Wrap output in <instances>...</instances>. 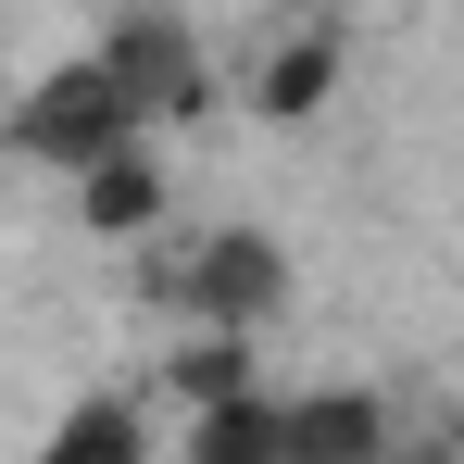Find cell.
<instances>
[{"label":"cell","instance_id":"1","mask_svg":"<svg viewBox=\"0 0 464 464\" xmlns=\"http://www.w3.org/2000/svg\"><path fill=\"white\" fill-rule=\"evenodd\" d=\"M88 51L113 63V88L139 101V126H151V139H163V126H201V113H214V88H227V76H214V51H201V25H188V13H163V0H126Z\"/></svg>","mask_w":464,"mask_h":464},{"label":"cell","instance_id":"2","mask_svg":"<svg viewBox=\"0 0 464 464\" xmlns=\"http://www.w3.org/2000/svg\"><path fill=\"white\" fill-rule=\"evenodd\" d=\"M151 289H163V314H188V326H264V314L289 302V251L264 227H201V238H176L151 264Z\"/></svg>","mask_w":464,"mask_h":464},{"label":"cell","instance_id":"3","mask_svg":"<svg viewBox=\"0 0 464 464\" xmlns=\"http://www.w3.org/2000/svg\"><path fill=\"white\" fill-rule=\"evenodd\" d=\"M126 139H151V126H139V101L113 88V63H101V51L51 63V76L13 101V151H25V163H51V176H88V163H101V151H126Z\"/></svg>","mask_w":464,"mask_h":464},{"label":"cell","instance_id":"4","mask_svg":"<svg viewBox=\"0 0 464 464\" xmlns=\"http://www.w3.org/2000/svg\"><path fill=\"white\" fill-rule=\"evenodd\" d=\"M339 63H352V51H339V13H289V25L251 51L238 101H251L264 126H314V113L339 101Z\"/></svg>","mask_w":464,"mask_h":464},{"label":"cell","instance_id":"5","mask_svg":"<svg viewBox=\"0 0 464 464\" xmlns=\"http://www.w3.org/2000/svg\"><path fill=\"white\" fill-rule=\"evenodd\" d=\"M401 452V401L364 377H326V389H289V464H389Z\"/></svg>","mask_w":464,"mask_h":464},{"label":"cell","instance_id":"6","mask_svg":"<svg viewBox=\"0 0 464 464\" xmlns=\"http://www.w3.org/2000/svg\"><path fill=\"white\" fill-rule=\"evenodd\" d=\"M163 201H176V188H163V151H151V139H126V151H101V163L76 176L88 238H151V227H163Z\"/></svg>","mask_w":464,"mask_h":464},{"label":"cell","instance_id":"7","mask_svg":"<svg viewBox=\"0 0 464 464\" xmlns=\"http://www.w3.org/2000/svg\"><path fill=\"white\" fill-rule=\"evenodd\" d=\"M176 464H289V389H238L214 414H188Z\"/></svg>","mask_w":464,"mask_h":464},{"label":"cell","instance_id":"8","mask_svg":"<svg viewBox=\"0 0 464 464\" xmlns=\"http://www.w3.org/2000/svg\"><path fill=\"white\" fill-rule=\"evenodd\" d=\"M163 389H176V414H214V401H238V389H264V377H251V339L238 326H188L163 352Z\"/></svg>","mask_w":464,"mask_h":464},{"label":"cell","instance_id":"9","mask_svg":"<svg viewBox=\"0 0 464 464\" xmlns=\"http://www.w3.org/2000/svg\"><path fill=\"white\" fill-rule=\"evenodd\" d=\"M38 464H151V427H139V401H126V389H88L76 414L38 440Z\"/></svg>","mask_w":464,"mask_h":464},{"label":"cell","instance_id":"10","mask_svg":"<svg viewBox=\"0 0 464 464\" xmlns=\"http://www.w3.org/2000/svg\"><path fill=\"white\" fill-rule=\"evenodd\" d=\"M389 464H464V427H401V452Z\"/></svg>","mask_w":464,"mask_h":464}]
</instances>
